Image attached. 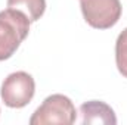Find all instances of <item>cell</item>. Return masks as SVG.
<instances>
[{
    "instance_id": "1",
    "label": "cell",
    "mask_w": 127,
    "mask_h": 125,
    "mask_svg": "<svg viewBox=\"0 0 127 125\" xmlns=\"http://www.w3.org/2000/svg\"><path fill=\"white\" fill-rule=\"evenodd\" d=\"M30 19L16 9H4L0 12V61L13 56L21 43L30 32Z\"/></svg>"
},
{
    "instance_id": "2",
    "label": "cell",
    "mask_w": 127,
    "mask_h": 125,
    "mask_svg": "<svg viewBox=\"0 0 127 125\" xmlns=\"http://www.w3.org/2000/svg\"><path fill=\"white\" fill-rule=\"evenodd\" d=\"M77 119V110L71 99L64 94H52L43 100L30 118V125H71Z\"/></svg>"
},
{
    "instance_id": "3",
    "label": "cell",
    "mask_w": 127,
    "mask_h": 125,
    "mask_svg": "<svg viewBox=\"0 0 127 125\" xmlns=\"http://www.w3.org/2000/svg\"><path fill=\"white\" fill-rule=\"evenodd\" d=\"M34 93H35L34 78L24 71H18L7 75L0 88L3 103L12 109H21L27 106L32 100Z\"/></svg>"
},
{
    "instance_id": "4",
    "label": "cell",
    "mask_w": 127,
    "mask_h": 125,
    "mask_svg": "<svg viewBox=\"0 0 127 125\" xmlns=\"http://www.w3.org/2000/svg\"><path fill=\"white\" fill-rule=\"evenodd\" d=\"M80 9L84 21L96 30L114 27L123 12L120 0H80Z\"/></svg>"
},
{
    "instance_id": "5",
    "label": "cell",
    "mask_w": 127,
    "mask_h": 125,
    "mask_svg": "<svg viewBox=\"0 0 127 125\" xmlns=\"http://www.w3.org/2000/svg\"><path fill=\"white\" fill-rule=\"evenodd\" d=\"M80 122L86 124H103V125H115L117 116L111 106L103 102L92 100L83 103L80 106Z\"/></svg>"
},
{
    "instance_id": "6",
    "label": "cell",
    "mask_w": 127,
    "mask_h": 125,
    "mask_svg": "<svg viewBox=\"0 0 127 125\" xmlns=\"http://www.w3.org/2000/svg\"><path fill=\"white\" fill-rule=\"evenodd\" d=\"M7 7L21 10L27 15L30 22H35L44 15L46 0H7Z\"/></svg>"
},
{
    "instance_id": "7",
    "label": "cell",
    "mask_w": 127,
    "mask_h": 125,
    "mask_svg": "<svg viewBox=\"0 0 127 125\" xmlns=\"http://www.w3.org/2000/svg\"><path fill=\"white\" fill-rule=\"evenodd\" d=\"M115 63L120 74L127 78V28L120 32L115 41Z\"/></svg>"
}]
</instances>
